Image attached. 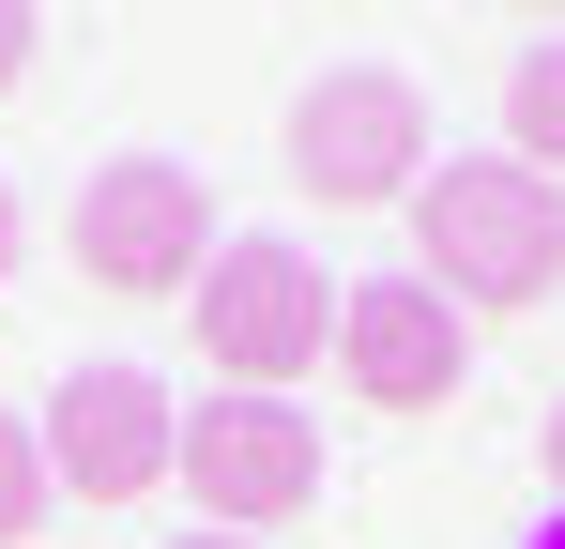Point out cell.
<instances>
[{"label":"cell","mask_w":565,"mask_h":549,"mask_svg":"<svg viewBox=\"0 0 565 549\" xmlns=\"http://www.w3.org/2000/svg\"><path fill=\"white\" fill-rule=\"evenodd\" d=\"M413 274L459 305V321H520L565 290V183L520 153H444L413 183Z\"/></svg>","instance_id":"obj_1"},{"label":"cell","mask_w":565,"mask_h":549,"mask_svg":"<svg viewBox=\"0 0 565 549\" xmlns=\"http://www.w3.org/2000/svg\"><path fill=\"white\" fill-rule=\"evenodd\" d=\"M199 352L230 366L245 397L306 381V366L337 352V290H321V260H306V245H276V229L214 245V260H199Z\"/></svg>","instance_id":"obj_2"},{"label":"cell","mask_w":565,"mask_h":549,"mask_svg":"<svg viewBox=\"0 0 565 549\" xmlns=\"http://www.w3.org/2000/svg\"><path fill=\"white\" fill-rule=\"evenodd\" d=\"M199 260H214V198H199L184 153H107L77 183V274L93 290L169 305V290H199Z\"/></svg>","instance_id":"obj_3"},{"label":"cell","mask_w":565,"mask_h":549,"mask_svg":"<svg viewBox=\"0 0 565 549\" xmlns=\"http://www.w3.org/2000/svg\"><path fill=\"white\" fill-rule=\"evenodd\" d=\"M290 183H306L321 214H382V198H413V183H428V92L382 77V62H337V77L290 107Z\"/></svg>","instance_id":"obj_4"},{"label":"cell","mask_w":565,"mask_h":549,"mask_svg":"<svg viewBox=\"0 0 565 549\" xmlns=\"http://www.w3.org/2000/svg\"><path fill=\"white\" fill-rule=\"evenodd\" d=\"M31 443H46V488H77V504H138V488H169L184 412H169L153 366H62V397H46Z\"/></svg>","instance_id":"obj_5"},{"label":"cell","mask_w":565,"mask_h":549,"mask_svg":"<svg viewBox=\"0 0 565 549\" xmlns=\"http://www.w3.org/2000/svg\"><path fill=\"white\" fill-rule=\"evenodd\" d=\"M169 473L199 488V519L260 535V519H306L321 504V428H306V397H199Z\"/></svg>","instance_id":"obj_6"},{"label":"cell","mask_w":565,"mask_h":549,"mask_svg":"<svg viewBox=\"0 0 565 549\" xmlns=\"http://www.w3.org/2000/svg\"><path fill=\"white\" fill-rule=\"evenodd\" d=\"M337 366H352L367 412H444L473 381V321L428 290V274H367V290L337 305Z\"/></svg>","instance_id":"obj_7"},{"label":"cell","mask_w":565,"mask_h":549,"mask_svg":"<svg viewBox=\"0 0 565 549\" xmlns=\"http://www.w3.org/2000/svg\"><path fill=\"white\" fill-rule=\"evenodd\" d=\"M504 153L565 183V31H551V46H520V77H504Z\"/></svg>","instance_id":"obj_8"},{"label":"cell","mask_w":565,"mask_h":549,"mask_svg":"<svg viewBox=\"0 0 565 549\" xmlns=\"http://www.w3.org/2000/svg\"><path fill=\"white\" fill-rule=\"evenodd\" d=\"M46 504H62V488H46V443L0 412V549H31V535H46Z\"/></svg>","instance_id":"obj_9"},{"label":"cell","mask_w":565,"mask_h":549,"mask_svg":"<svg viewBox=\"0 0 565 549\" xmlns=\"http://www.w3.org/2000/svg\"><path fill=\"white\" fill-rule=\"evenodd\" d=\"M31 31H46V15H31V0H0V92L31 77Z\"/></svg>","instance_id":"obj_10"},{"label":"cell","mask_w":565,"mask_h":549,"mask_svg":"<svg viewBox=\"0 0 565 549\" xmlns=\"http://www.w3.org/2000/svg\"><path fill=\"white\" fill-rule=\"evenodd\" d=\"M535 458H551V488H565V397H551V428H535Z\"/></svg>","instance_id":"obj_11"},{"label":"cell","mask_w":565,"mask_h":549,"mask_svg":"<svg viewBox=\"0 0 565 549\" xmlns=\"http://www.w3.org/2000/svg\"><path fill=\"white\" fill-rule=\"evenodd\" d=\"M0 274H15V183H0Z\"/></svg>","instance_id":"obj_12"},{"label":"cell","mask_w":565,"mask_h":549,"mask_svg":"<svg viewBox=\"0 0 565 549\" xmlns=\"http://www.w3.org/2000/svg\"><path fill=\"white\" fill-rule=\"evenodd\" d=\"M169 549H260V535H169Z\"/></svg>","instance_id":"obj_13"},{"label":"cell","mask_w":565,"mask_h":549,"mask_svg":"<svg viewBox=\"0 0 565 549\" xmlns=\"http://www.w3.org/2000/svg\"><path fill=\"white\" fill-rule=\"evenodd\" d=\"M520 15H565V0H520Z\"/></svg>","instance_id":"obj_14"},{"label":"cell","mask_w":565,"mask_h":549,"mask_svg":"<svg viewBox=\"0 0 565 549\" xmlns=\"http://www.w3.org/2000/svg\"><path fill=\"white\" fill-rule=\"evenodd\" d=\"M535 549H565V519H551V535H535Z\"/></svg>","instance_id":"obj_15"}]
</instances>
